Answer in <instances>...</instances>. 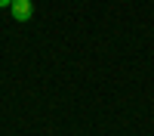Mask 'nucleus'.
Listing matches in <instances>:
<instances>
[{"label":"nucleus","mask_w":154,"mask_h":136,"mask_svg":"<svg viewBox=\"0 0 154 136\" xmlns=\"http://www.w3.org/2000/svg\"><path fill=\"white\" fill-rule=\"evenodd\" d=\"M9 12H12V19H16V22H28V19L34 16V3H31V0H12Z\"/></svg>","instance_id":"obj_1"},{"label":"nucleus","mask_w":154,"mask_h":136,"mask_svg":"<svg viewBox=\"0 0 154 136\" xmlns=\"http://www.w3.org/2000/svg\"><path fill=\"white\" fill-rule=\"evenodd\" d=\"M6 6H12V0H0V9H6Z\"/></svg>","instance_id":"obj_2"}]
</instances>
